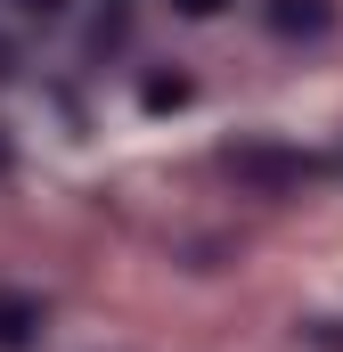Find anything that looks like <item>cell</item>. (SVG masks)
Wrapping results in <instances>:
<instances>
[{
    "instance_id": "obj_1",
    "label": "cell",
    "mask_w": 343,
    "mask_h": 352,
    "mask_svg": "<svg viewBox=\"0 0 343 352\" xmlns=\"http://www.w3.org/2000/svg\"><path fill=\"white\" fill-rule=\"evenodd\" d=\"M33 328H41V303L0 287V352H25V344H33Z\"/></svg>"
},
{
    "instance_id": "obj_2",
    "label": "cell",
    "mask_w": 343,
    "mask_h": 352,
    "mask_svg": "<svg viewBox=\"0 0 343 352\" xmlns=\"http://www.w3.org/2000/svg\"><path fill=\"white\" fill-rule=\"evenodd\" d=\"M270 25H278V33H327V25H335V8H327V0H278V8H270Z\"/></svg>"
},
{
    "instance_id": "obj_3",
    "label": "cell",
    "mask_w": 343,
    "mask_h": 352,
    "mask_svg": "<svg viewBox=\"0 0 343 352\" xmlns=\"http://www.w3.org/2000/svg\"><path fill=\"white\" fill-rule=\"evenodd\" d=\"M237 173H254V180H303V173H319L311 156H237Z\"/></svg>"
},
{
    "instance_id": "obj_4",
    "label": "cell",
    "mask_w": 343,
    "mask_h": 352,
    "mask_svg": "<svg viewBox=\"0 0 343 352\" xmlns=\"http://www.w3.org/2000/svg\"><path fill=\"white\" fill-rule=\"evenodd\" d=\"M25 8H33V16H58V8H66V0H25Z\"/></svg>"
},
{
    "instance_id": "obj_5",
    "label": "cell",
    "mask_w": 343,
    "mask_h": 352,
    "mask_svg": "<svg viewBox=\"0 0 343 352\" xmlns=\"http://www.w3.org/2000/svg\"><path fill=\"white\" fill-rule=\"evenodd\" d=\"M180 8H188V16H213V8H221V0H180Z\"/></svg>"
}]
</instances>
